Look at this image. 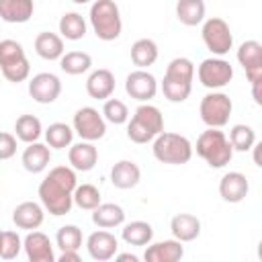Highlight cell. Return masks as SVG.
<instances>
[{
	"label": "cell",
	"instance_id": "obj_1",
	"mask_svg": "<svg viewBox=\"0 0 262 262\" xmlns=\"http://www.w3.org/2000/svg\"><path fill=\"white\" fill-rule=\"evenodd\" d=\"M78 186V178L72 166H55L39 184V201L45 211L53 217H61L72 211L74 205V188Z\"/></svg>",
	"mask_w": 262,
	"mask_h": 262
},
{
	"label": "cell",
	"instance_id": "obj_2",
	"mask_svg": "<svg viewBox=\"0 0 262 262\" xmlns=\"http://www.w3.org/2000/svg\"><path fill=\"white\" fill-rule=\"evenodd\" d=\"M164 131V117L158 106L154 104H139L133 117L127 121V137L133 143H147L154 141L158 133Z\"/></svg>",
	"mask_w": 262,
	"mask_h": 262
},
{
	"label": "cell",
	"instance_id": "obj_3",
	"mask_svg": "<svg viewBox=\"0 0 262 262\" xmlns=\"http://www.w3.org/2000/svg\"><path fill=\"white\" fill-rule=\"evenodd\" d=\"M196 154L211 166V168H223L233 158V147L223 131L217 127L205 129L196 139Z\"/></svg>",
	"mask_w": 262,
	"mask_h": 262
},
{
	"label": "cell",
	"instance_id": "obj_4",
	"mask_svg": "<svg viewBox=\"0 0 262 262\" xmlns=\"http://www.w3.org/2000/svg\"><path fill=\"white\" fill-rule=\"evenodd\" d=\"M90 25L100 41H115L121 35L123 20L115 0H94L90 6Z\"/></svg>",
	"mask_w": 262,
	"mask_h": 262
},
{
	"label": "cell",
	"instance_id": "obj_5",
	"mask_svg": "<svg viewBox=\"0 0 262 262\" xmlns=\"http://www.w3.org/2000/svg\"><path fill=\"white\" fill-rule=\"evenodd\" d=\"M154 158L162 164H172V166H180L190 162L192 158V143L188 141V137L180 135V133H170V131H162L154 137V145H151Z\"/></svg>",
	"mask_w": 262,
	"mask_h": 262
},
{
	"label": "cell",
	"instance_id": "obj_6",
	"mask_svg": "<svg viewBox=\"0 0 262 262\" xmlns=\"http://www.w3.org/2000/svg\"><path fill=\"white\" fill-rule=\"evenodd\" d=\"M231 111H233V102L225 92H209L201 98V104H199L201 121L207 127H217V129L229 123Z\"/></svg>",
	"mask_w": 262,
	"mask_h": 262
},
{
	"label": "cell",
	"instance_id": "obj_7",
	"mask_svg": "<svg viewBox=\"0 0 262 262\" xmlns=\"http://www.w3.org/2000/svg\"><path fill=\"white\" fill-rule=\"evenodd\" d=\"M201 37H203V43L207 45V49L221 57L225 53H229V49L233 47V35H231V29L229 25L219 18V16H211L203 23V29H201Z\"/></svg>",
	"mask_w": 262,
	"mask_h": 262
},
{
	"label": "cell",
	"instance_id": "obj_8",
	"mask_svg": "<svg viewBox=\"0 0 262 262\" xmlns=\"http://www.w3.org/2000/svg\"><path fill=\"white\" fill-rule=\"evenodd\" d=\"M72 129L84 141H98L106 133V121L94 106H82L72 119Z\"/></svg>",
	"mask_w": 262,
	"mask_h": 262
},
{
	"label": "cell",
	"instance_id": "obj_9",
	"mask_svg": "<svg viewBox=\"0 0 262 262\" xmlns=\"http://www.w3.org/2000/svg\"><path fill=\"white\" fill-rule=\"evenodd\" d=\"M196 76H199V82L205 88L217 90V88H223L231 82L233 68L223 57H207V59L201 61V66L196 70Z\"/></svg>",
	"mask_w": 262,
	"mask_h": 262
},
{
	"label": "cell",
	"instance_id": "obj_10",
	"mask_svg": "<svg viewBox=\"0 0 262 262\" xmlns=\"http://www.w3.org/2000/svg\"><path fill=\"white\" fill-rule=\"evenodd\" d=\"M29 94L39 104H51L61 94V80L51 72L35 74L29 80Z\"/></svg>",
	"mask_w": 262,
	"mask_h": 262
},
{
	"label": "cell",
	"instance_id": "obj_11",
	"mask_svg": "<svg viewBox=\"0 0 262 262\" xmlns=\"http://www.w3.org/2000/svg\"><path fill=\"white\" fill-rule=\"evenodd\" d=\"M125 92L139 102H149L158 92V80L147 70L137 68L125 78Z\"/></svg>",
	"mask_w": 262,
	"mask_h": 262
},
{
	"label": "cell",
	"instance_id": "obj_12",
	"mask_svg": "<svg viewBox=\"0 0 262 262\" xmlns=\"http://www.w3.org/2000/svg\"><path fill=\"white\" fill-rule=\"evenodd\" d=\"M237 61L246 70V76L252 82L262 80V43L256 39L244 41L237 49Z\"/></svg>",
	"mask_w": 262,
	"mask_h": 262
},
{
	"label": "cell",
	"instance_id": "obj_13",
	"mask_svg": "<svg viewBox=\"0 0 262 262\" xmlns=\"http://www.w3.org/2000/svg\"><path fill=\"white\" fill-rule=\"evenodd\" d=\"M86 250L90 254L92 260L96 262H106L111 258H115L117 250H119V239L106 231V229H98V231H92L86 239Z\"/></svg>",
	"mask_w": 262,
	"mask_h": 262
},
{
	"label": "cell",
	"instance_id": "obj_14",
	"mask_svg": "<svg viewBox=\"0 0 262 262\" xmlns=\"http://www.w3.org/2000/svg\"><path fill=\"white\" fill-rule=\"evenodd\" d=\"M23 250H25V254L31 262H53L55 260L51 239L43 231H37V229H31L25 235Z\"/></svg>",
	"mask_w": 262,
	"mask_h": 262
},
{
	"label": "cell",
	"instance_id": "obj_15",
	"mask_svg": "<svg viewBox=\"0 0 262 262\" xmlns=\"http://www.w3.org/2000/svg\"><path fill=\"white\" fill-rule=\"evenodd\" d=\"M250 192V182L242 172H227L219 180V194L225 203H242Z\"/></svg>",
	"mask_w": 262,
	"mask_h": 262
},
{
	"label": "cell",
	"instance_id": "obj_16",
	"mask_svg": "<svg viewBox=\"0 0 262 262\" xmlns=\"http://www.w3.org/2000/svg\"><path fill=\"white\" fill-rule=\"evenodd\" d=\"M43 219H45V209H43V205H39L35 201H25V203L16 205L12 211V223L18 229H27V231L39 229Z\"/></svg>",
	"mask_w": 262,
	"mask_h": 262
},
{
	"label": "cell",
	"instance_id": "obj_17",
	"mask_svg": "<svg viewBox=\"0 0 262 262\" xmlns=\"http://www.w3.org/2000/svg\"><path fill=\"white\" fill-rule=\"evenodd\" d=\"M184 256V246L178 239H164L147 244L143 260L145 262H178Z\"/></svg>",
	"mask_w": 262,
	"mask_h": 262
},
{
	"label": "cell",
	"instance_id": "obj_18",
	"mask_svg": "<svg viewBox=\"0 0 262 262\" xmlns=\"http://www.w3.org/2000/svg\"><path fill=\"white\" fill-rule=\"evenodd\" d=\"M86 92L94 100H106L115 92V74L106 68L94 70L86 80Z\"/></svg>",
	"mask_w": 262,
	"mask_h": 262
},
{
	"label": "cell",
	"instance_id": "obj_19",
	"mask_svg": "<svg viewBox=\"0 0 262 262\" xmlns=\"http://www.w3.org/2000/svg\"><path fill=\"white\" fill-rule=\"evenodd\" d=\"M68 162L78 172H90L96 166V162H98V149L94 147L92 141H84L82 139L80 143L70 145Z\"/></svg>",
	"mask_w": 262,
	"mask_h": 262
},
{
	"label": "cell",
	"instance_id": "obj_20",
	"mask_svg": "<svg viewBox=\"0 0 262 262\" xmlns=\"http://www.w3.org/2000/svg\"><path fill=\"white\" fill-rule=\"evenodd\" d=\"M20 162H23V168L31 174H39L43 172L49 162H51V147L47 143H39V141H33V143H27L23 156H20Z\"/></svg>",
	"mask_w": 262,
	"mask_h": 262
},
{
	"label": "cell",
	"instance_id": "obj_21",
	"mask_svg": "<svg viewBox=\"0 0 262 262\" xmlns=\"http://www.w3.org/2000/svg\"><path fill=\"white\" fill-rule=\"evenodd\" d=\"M141 180V170L133 160H121L111 168V182L115 188L129 190Z\"/></svg>",
	"mask_w": 262,
	"mask_h": 262
},
{
	"label": "cell",
	"instance_id": "obj_22",
	"mask_svg": "<svg viewBox=\"0 0 262 262\" xmlns=\"http://www.w3.org/2000/svg\"><path fill=\"white\" fill-rule=\"evenodd\" d=\"M170 231L178 242H192L201 235V219L190 213H178L170 221Z\"/></svg>",
	"mask_w": 262,
	"mask_h": 262
},
{
	"label": "cell",
	"instance_id": "obj_23",
	"mask_svg": "<svg viewBox=\"0 0 262 262\" xmlns=\"http://www.w3.org/2000/svg\"><path fill=\"white\" fill-rule=\"evenodd\" d=\"M35 12L33 0H0V18L4 23H27Z\"/></svg>",
	"mask_w": 262,
	"mask_h": 262
},
{
	"label": "cell",
	"instance_id": "obj_24",
	"mask_svg": "<svg viewBox=\"0 0 262 262\" xmlns=\"http://www.w3.org/2000/svg\"><path fill=\"white\" fill-rule=\"evenodd\" d=\"M92 223L100 229H113L125 223V211L117 203H100L92 209Z\"/></svg>",
	"mask_w": 262,
	"mask_h": 262
},
{
	"label": "cell",
	"instance_id": "obj_25",
	"mask_svg": "<svg viewBox=\"0 0 262 262\" xmlns=\"http://www.w3.org/2000/svg\"><path fill=\"white\" fill-rule=\"evenodd\" d=\"M63 39L57 35V33H49V31H43L35 37V53L47 61H53V59H59L63 55Z\"/></svg>",
	"mask_w": 262,
	"mask_h": 262
},
{
	"label": "cell",
	"instance_id": "obj_26",
	"mask_svg": "<svg viewBox=\"0 0 262 262\" xmlns=\"http://www.w3.org/2000/svg\"><path fill=\"white\" fill-rule=\"evenodd\" d=\"M158 59V45L154 39H137L131 45V61L139 68L145 70L149 66H154Z\"/></svg>",
	"mask_w": 262,
	"mask_h": 262
},
{
	"label": "cell",
	"instance_id": "obj_27",
	"mask_svg": "<svg viewBox=\"0 0 262 262\" xmlns=\"http://www.w3.org/2000/svg\"><path fill=\"white\" fill-rule=\"evenodd\" d=\"M121 237L129 246H147L154 239V227L147 221H131L121 229Z\"/></svg>",
	"mask_w": 262,
	"mask_h": 262
},
{
	"label": "cell",
	"instance_id": "obj_28",
	"mask_svg": "<svg viewBox=\"0 0 262 262\" xmlns=\"http://www.w3.org/2000/svg\"><path fill=\"white\" fill-rule=\"evenodd\" d=\"M176 18L186 27H196L205 20V2L203 0H178Z\"/></svg>",
	"mask_w": 262,
	"mask_h": 262
},
{
	"label": "cell",
	"instance_id": "obj_29",
	"mask_svg": "<svg viewBox=\"0 0 262 262\" xmlns=\"http://www.w3.org/2000/svg\"><path fill=\"white\" fill-rule=\"evenodd\" d=\"M14 135L25 143L39 141V137L43 135V125L35 115H20L14 123Z\"/></svg>",
	"mask_w": 262,
	"mask_h": 262
},
{
	"label": "cell",
	"instance_id": "obj_30",
	"mask_svg": "<svg viewBox=\"0 0 262 262\" xmlns=\"http://www.w3.org/2000/svg\"><path fill=\"white\" fill-rule=\"evenodd\" d=\"M59 33L68 41H80L86 35V20L80 12H66L59 18Z\"/></svg>",
	"mask_w": 262,
	"mask_h": 262
},
{
	"label": "cell",
	"instance_id": "obj_31",
	"mask_svg": "<svg viewBox=\"0 0 262 262\" xmlns=\"http://www.w3.org/2000/svg\"><path fill=\"white\" fill-rule=\"evenodd\" d=\"M90 66H92V57L86 51H68L59 57L61 72H66L70 76H80V74L88 72Z\"/></svg>",
	"mask_w": 262,
	"mask_h": 262
},
{
	"label": "cell",
	"instance_id": "obj_32",
	"mask_svg": "<svg viewBox=\"0 0 262 262\" xmlns=\"http://www.w3.org/2000/svg\"><path fill=\"white\" fill-rule=\"evenodd\" d=\"M45 141L51 149H63V147H70L72 145V139H74V129L66 123H51L45 131Z\"/></svg>",
	"mask_w": 262,
	"mask_h": 262
},
{
	"label": "cell",
	"instance_id": "obj_33",
	"mask_svg": "<svg viewBox=\"0 0 262 262\" xmlns=\"http://www.w3.org/2000/svg\"><path fill=\"white\" fill-rule=\"evenodd\" d=\"M166 80H174V82H184V84H192L194 78V63L188 57H174L168 66H166Z\"/></svg>",
	"mask_w": 262,
	"mask_h": 262
},
{
	"label": "cell",
	"instance_id": "obj_34",
	"mask_svg": "<svg viewBox=\"0 0 262 262\" xmlns=\"http://www.w3.org/2000/svg\"><path fill=\"white\" fill-rule=\"evenodd\" d=\"M229 143L233 147V151H250L252 145L256 143V131L250 125L237 123L229 129Z\"/></svg>",
	"mask_w": 262,
	"mask_h": 262
},
{
	"label": "cell",
	"instance_id": "obj_35",
	"mask_svg": "<svg viewBox=\"0 0 262 262\" xmlns=\"http://www.w3.org/2000/svg\"><path fill=\"white\" fill-rule=\"evenodd\" d=\"M72 199H74V205L76 207H80L84 211H92L94 207L100 205V190L94 184H88V182L86 184H78L74 188Z\"/></svg>",
	"mask_w": 262,
	"mask_h": 262
},
{
	"label": "cell",
	"instance_id": "obj_36",
	"mask_svg": "<svg viewBox=\"0 0 262 262\" xmlns=\"http://www.w3.org/2000/svg\"><path fill=\"white\" fill-rule=\"evenodd\" d=\"M23 59H27V55H25V49L18 41H14V39H2L0 41V70L10 68Z\"/></svg>",
	"mask_w": 262,
	"mask_h": 262
},
{
	"label": "cell",
	"instance_id": "obj_37",
	"mask_svg": "<svg viewBox=\"0 0 262 262\" xmlns=\"http://www.w3.org/2000/svg\"><path fill=\"white\" fill-rule=\"evenodd\" d=\"M55 242H57V248L61 252L80 250V246H82V229L78 225H63V227L57 229Z\"/></svg>",
	"mask_w": 262,
	"mask_h": 262
},
{
	"label": "cell",
	"instance_id": "obj_38",
	"mask_svg": "<svg viewBox=\"0 0 262 262\" xmlns=\"http://www.w3.org/2000/svg\"><path fill=\"white\" fill-rule=\"evenodd\" d=\"M102 117H104V121H108L113 125H123L129 121V108L119 98H106L104 106H102Z\"/></svg>",
	"mask_w": 262,
	"mask_h": 262
},
{
	"label": "cell",
	"instance_id": "obj_39",
	"mask_svg": "<svg viewBox=\"0 0 262 262\" xmlns=\"http://www.w3.org/2000/svg\"><path fill=\"white\" fill-rule=\"evenodd\" d=\"M162 92L170 102H184L190 92H192V84H184V82H174V80H162Z\"/></svg>",
	"mask_w": 262,
	"mask_h": 262
},
{
	"label": "cell",
	"instance_id": "obj_40",
	"mask_svg": "<svg viewBox=\"0 0 262 262\" xmlns=\"http://www.w3.org/2000/svg\"><path fill=\"white\" fill-rule=\"evenodd\" d=\"M23 250V239L16 231H2V242H0V258L12 260L20 254Z\"/></svg>",
	"mask_w": 262,
	"mask_h": 262
},
{
	"label": "cell",
	"instance_id": "obj_41",
	"mask_svg": "<svg viewBox=\"0 0 262 262\" xmlns=\"http://www.w3.org/2000/svg\"><path fill=\"white\" fill-rule=\"evenodd\" d=\"M16 154V135L0 131V160H10Z\"/></svg>",
	"mask_w": 262,
	"mask_h": 262
},
{
	"label": "cell",
	"instance_id": "obj_42",
	"mask_svg": "<svg viewBox=\"0 0 262 262\" xmlns=\"http://www.w3.org/2000/svg\"><path fill=\"white\" fill-rule=\"evenodd\" d=\"M57 260L59 262H80V254H78V250H66L59 254Z\"/></svg>",
	"mask_w": 262,
	"mask_h": 262
},
{
	"label": "cell",
	"instance_id": "obj_43",
	"mask_svg": "<svg viewBox=\"0 0 262 262\" xmlns=\"http://www.w3.org/2000/svg\"><path fill=\"white\" fill-rule=\"evenodd\" d=\"M260 84H262V80H260V82H252V96H254V102H256V104H262V98H260Z\"/></svg>",
	"mask_w": 262,
	"mask_h": 262
},
{
	"label": "cell",
	"instance_id": "obj_44",
	"mask_svg": "<svg viewBox=\"0 0 262 262\" xmlns=\"http://www.w3.org/2000/svg\"><path fill=\"white\" fill-rule=\"evenodd\" d=\"M115 258H117L119 262H137V260H139L135 254H129V252H127V254H115Z\"/></svg>",
	"mask_w": 262,
	"mask_h": 262
},
{
	"label": "cell",
	"instance_id": "obj_45",
	"mask_svg": "<svg viewBox=\"0 0 262 262\" xmlns=\"http://www.w3.org/2000/svg\"><path fill=\"white\" fill-rule=\"evenodd\" d=\"M260 147H262V143H254L252 145V149H254V164L256 166H262V162H260Z\"/></svg>",
	"mask_w": 262,
	"mask_h": 262
},
{
	"label": "cell",
	"instance_id": "obj_46",
	"mask_svg": "<svg viewBox=\"0 0 262 262\" xmlns=\"http://www.w3.org/2000/svg\"><path fill=\"white\" fill-rule=\"evenodd\" d=\"M72 2H76V4H86V2H90V0H72Z\"/></svg>",
	"mask_w": 262,
	"mask_h": 262
},
{
	"label": "cell",
	"instance_id": "obj_47",
	"mask_svg": "<svg viewBox=\"0 0 262 262\" xmlns=\"http://www.w3.org/2000/svg\"><path fill=\"white\" fill-rule=\"evenodd\" d=\"M0 242H2V231H0Z\"/></svg>",
	"mask_w": 262,
	"mask_h": 262
}]
</instances>
